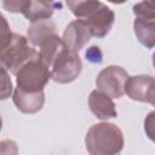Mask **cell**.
Listing matches in <instances>:
<instances>
[{
  "label": "cell",
  "instance_id": "ba28073f",
  "mask_svg": "<svg viewBox=\"0 0 155 155\" xmlns=\"http://www.w3.org/2000/svg\"><path fill=\"white\" fill-rule=\"evenodd\" d=\"M91 38H92V33L90 27L84 19L79 18L70 22L65 27L62 40L70 51L79 52L91 40Z\"/></svg>",
  "mask_w": 155,
  "mask_h": 155
},
{
  "label": "cell",
  "instance_id": "4fadbf2b",
  "mask_svg": "<svg viewBox=\"0 0 155 155\" xmlns=\"http://www.w3.org/2000/svg\"><path fill=\"white\" fill-rule=\"evenodd\" d=\"M134 34L138 41L148 48H153L155 45V18L136 17L133 22Z\"/></svg>",
  "mask_w": 155,
  "mask_h": 155
},
{
  "label": "cell",
  "instance_id": "7c38bea8",
  "mask_svg": "<svg viewBox=\"0 0 155 155\" xmlns=\"http://www.w3.org/2000/svg\"><path fill=\"white\" fill-rule=\"evenodd\" d=\"M40 51H39V57L40 59L50 68L53 63V61L58 57V54L67 47L63 40L54 33L46 38L41 44H40Z\"/></svg>",
  "mask_w": 155,
  "mask_h": 155
},
{
  "label": "cell",
  "instance_id": "ac0fdd59",
  "mask_svg": "<svg viewBox=\"0 0 155 155\" xmlns=\"http://www.w3.org/2000/svg\"><path fill=\"white\" fill-rule=\"evenodd\" d=\"M12 34L13 33L11 31V28H10V24H8L7 19L0 12V48H2L10 41Z\"/></svg>",
  "mask_w": 155,
  "mask_h": 155
},
{
  "label": "cell",
  "instance_id": "2e32d148",
  "mask_svg": "<svg viewBox=\"0 0 155 155\" xmlns=\"http://www.w3.org/2000/svg\"><path fill=\"white\" fill-rule=\"evenodd\" d=\"M133 15L142 18H155V5L154 0H142L132 7Z\"/></svg>",
  "mask_w": 155,
  "mask_h": 155
},
{
  "label": "cell",
  "instance_id": "7a4b0ae2",
  "mask_svg": "<svg viewBox=\"0 0 155 155\" xmlns=\"http://www.w3.org/2000/svg\"><path fill=\"white\" fill-rule=\"evenodd\" d=\"M17 88L25 92L44 91L51 79L50 68L40 59L39 54L24 62L15 73Z\"/></svg>",
  "mask_w": 155,
  "mask_h": 155
},
{
  "label": "cell",
  "instance_id": "44dd1931",
  "mask_svg": "<svg viewBox=\"0 0 155 155\" xmlns=\"http://www.w3.org/2000/svg\"><path fill=\"white\" fill-rule=\"evenodd\" d=\"M17 144L13 140L5 139L0 142V154H17Z\"/></svg>",
  "mask_w": 155,
  "mask_h": 155
},
{
  "label": "cell",
  "instance_id": "30bf717a",
  "mask_svg": "<svg viewBox=\"0 0 155 155\" xmlns=\"http://www.w3.org/2000/svg\"><path fill=\"white\" fill-rule=\"evenodd\" d=\"M88 105L92 114L101 120H107L117 116V111L115 108V103L113 102V98L98 90H93L90 93Z\"/></svg>",
  "mask_w": 155,
  "mask_h": 155
},
{
  "label": "cell",
  "instance_id": "277c9868",
  "mask_svg": "<svg viewBox=\"0 0 155 155\" xmlns=\"http://www.w3.org/2000/svg\"><path fill=\"white\" fill-rule=\"evenodd\" d=\"M81 69L82 63L78 52L65 47L50 67L51 79L57 84H69L79 78Z\"/></svg>",
  "mask_w": 155,
  "mask_h": 155
},
{
  "label": "cell",
  "instance_id": "9c48e42d",
  "mask_svg": "<svg viewBox=\"0 0 155 155\" xmlns=\"http://www.w3.org/2000/svg\"><path fill=\"white\" fill-rule=\"evenodd\" d=\"M12 101L16 108L24 114H34L41 110L45 103L44 91L39 92H25L19 88H15Z\"/></svg>",
  "mask_w": 155,
  "mask_h": 155
},
{
  "label": "cell",
  "instance_id": "e0dca14e",
  "mask_svg": "<svg viewBox=\"0 0 155 155\" xmlns=\"http://www.w3.org/2000/svg\"><path fill=\"white\" fill-rule=\"evenodd\" d=\"M12 90L13 86L8 70L0 65V101L10 98V96L12 94Z\"/></svg>",
  "mask_w": 155,
  "mask_h": 155
},
{
  "label": "cell",
  "instance_id": "ffe728a7",
  "mask_svg": "<svg viewBox=\"0 0 155 155\" xmlns=\"http://www.w3.org/2000/svg\"><path fill=\"white\" fill-rule=\"evenodd\" d=\"M86 58L92 63H101L103 59V53L98 46H91L86 51Z\"/></svg>",
  "mask_w": 155,
  "mask_h": 155
},
{
  "label": "cell",
  "instance_id": "5b68a950",
  "mask_svg": "<svg viewBox=\"0 0 155 155\" xmlns=\"http://www.w3.org/2000/svg\"><path fill=\"white\" fill-rule=\"evenodd\" d=\"M128 74L120 65H108L102 69L96 78V87L98 91L110 96L111 98H120L125 94V82Z\"/></svg>",
  "mask_w": 155,
  "mask_h": 155
},
{
  "label": "cell",
  "instance_id": "5bb4252c",
  "mask_svg": "<svg viewBox=\"0 0 155 155\" xmlns=\"http://www.w3.org/2000/svg\"><path fill=\"white\" fill-rule=\"evenodd\" d=\"M54 33H56V24L48 18V19H40L31 22L30 27L28 28L27 35H28V40L34 46H40V44L46 38H48Z\"/></svg>",
  "mask_w": 155,
  "mask_h": 155
},
{
  "label": "cell",
  "instance_id": "52a82bcc",
  "mask_svg": "<svg viewBox=\"0 0 155 155\" xmlns=\"http://www.w3.org/2000/svg\"><path fill=\"white\" fill-rule=\"evenodd\" d=\"M84 21L90 27L92 36L104 38L110 31L115 22V13L107 5L99 2L98 6L84 18Z\"/></svg>",
  "mask_w": 155,
  "mask_h": 155
},
{
  "label": "cell",
  "instance_id": "8fae6325",
  "mask_svg": "<svg viewBox=\"0 0 155 155\" xmlns=\"http://www.w3.org/2000/svg\"><path fill=\"white\" fill-rule=\"evenodd\" d=\"M56 6L57 5L51 0H28L22 13L30 22L48 19L52 17Z\"/></svg>",
  "mask_w": 155,
  "mask_h": 155
},
{
  "label": "cell",
  "instance_id": "d4e9b609",
  "mask_svg": "<svg viewBox=\"0 0 155 155\" xmlns=\"http://www.w3.org/2000/svg\"><path fill=\"white\" fill-rule=\"evenodd\" d=\"M51 1H53V0H51Z\"/></svg>",
  "mask_w": 155,
  "mask_h": 155
},
{
  "label": "cell",
  "instance_id": "6da1fadb",
  "mask_svg": "<svg viewBox=\"0 0 155 155\" xmlns=\"http://www.w3.org/2000/svg\"><path fill=\"white\" fill-rule=\"evenodd\" d=\"M122 131L111 122L92 125L85 137L86 150L92 155H113L124 148Z\"/></svg>",
  "mask_w": 155,
  "mask_h": 155
},
{
  "label": "cell",
  "instance_id": "8992f818",
  "mask_svg": "<svg viewBox=\"0 0 155 155\" xmlns=\"http://www.w3.org/2000/svg\"><path fill=\"white\" fill-rule=\"evenodd\" d=\"M125 93L133 101L145 102L154 105V78L151 75L127 76Z\"/></svg>",
  "mask_w": 155,
  "mask_h": 155
},
{
  "label": "cell",
  "instance_id": "d6986e66",
  "mask_svg": "<svg viewBox=\"0 0 155 155\" xmlns=\"http://www.w3.org/2000/svg\"><path fill=\"white\" fill-rule=\"evenodd\" d=\"M28 0H1L2 7L11 13H22Z\"/></svg>",
  "mask_w": 155,
  "mask_h": 155
},
{
  "label": "cell",
  "instance_id": "cb8c5ba5",
  "mask_svg": "<svg viewBox=\"0 0 155 155\" xmlns=\"http://www.w3.org/2000/svg\"><path fill=\"white\" fill-rule=\"evenodd\" d=\"M1 127H2V119H1V115H0V131H1Z\"/></svg>",
  "mask_w": 155,
  "mask_h": 155
},
{
  "label": "cell",
  "instance_id": "603a6c76",
  "mask_svg": "<svg viewBox=\"0 0 155 155\" xmlns=\"http://www.w3.org/2000/svg\"><path fill=\"white\" fill-rule=\"evenodd\" d=\"M109 2H111V4H124V2H126L127 0H108Z\"/></svg>",
  "mask_w": 155,
  "mask_h": 155
},
{
  "label": "cell",
  "instance_id": "7402d4cb",
  "mask_svg": "<svg viewBox=\"0 0 155 155\" xmlns=\"http://www.w3.org/2000/svg\"><path fill=\"white\" fill-rule=\"evenodd\" d=\"M154 115H155V113L151 111L148 115V117L144 122V130H145V132H147V134L150 139H154V131H153V128H154Z\"/></svg>",
  "mask_w": 155,
  "mask_h": 155
},
{
  "label": "cell",
  "instance_id": "9a60e30c",
  "mask_svg": "<svg viewBox=\"0 0 155 155\" xmlns=\"http://www.w3.org/2000/svg\"><path fill=\"white\" fill-rule=\"evenodd\" d=\"M68 8L76 18H85L91 13L101 1L98 0H65Z\"/></svg>",
  "mask_w": 155,
  "mask_h": 155
},
{
  "label": "cell",
  "instance_id": "3957f363",
  "mask_svg": "<svg viewBox=\"0 0 155 155\" xmlns=\"http://www.w3.org/2000/svg\"><path fill=\"white\" fill-rule=\"evenodd\" d=\"M39 52L28 45L27 38L13 33L10 41L0 48V65L15 74L24 62Z\"/></svg>",
  "mask_w": 155,
  "mask_h": 155
}]
</instances>
